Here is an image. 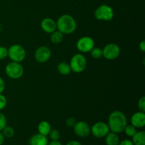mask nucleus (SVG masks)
<instances>
[{
	"label": "nucleus",
	"instance_id": "nucleus-30",
	"mask_svg": "<svg viewBox=\"0 0 145 145\" xmlns=\"http://www.w3.org/2000/svg\"><path fill=\"white\" fill-rule=\"evenodd\" d=\"M118 145H134V144H133L132 140L125 139V140H123V141H120Z\"/></svg>",
	"mask_w": 145,
	"mask_h": 145
},
{
	"label": "nucleus",
	"instance_id": "nucleus-26",
	"mask_svg": "<svg viewBox=\"0 0 145 145\" xmlns=\"http://www.w3.org/2000/svg\"><path fill=\"white\" fill-rule=\"evenodd\" d=\"M8 57V48L4 46H0V60L5 59Z\"/></svg>",
	"mask_w": 145,
	"mask_h": 145
},
{
	"label": "nucleus",
	"instance_id": "nucleus-24",
	"mask_svg": "<svg viewBox=\"0 0 145 145\" xmlns=\"http://www.w3.org/2000/svg\"><path fill=\"white\" fill-rule=\"evenodd\" d=\"M7 125V119L5 115L0 111V132Z\"/></svg>",
	"mask_w": 145,
	"mask_h": 145
},
{
	"label": "nucleus",
	"instance_id": "nucleus-16",
	"mask_svg": "<svg viewBox=\"0 0 145 145\" xmlns=\"http://www.w3.org/2000/svg\"><path fill=\"white\" fill-rule=\"evenodd\" d=\"M105 142L106 145H118L120 138L117 133L110 131L105 137Z\"/></svg>",
	"mask_w": 145,
	"mask_h": 145
},
{
	"label": "nucleus",
	"instance_id": "nucleus-1",
	"mask_svg": "<svg viewBox=\"0 0 145 145\" xmlns=\"http://www.w3.org/2000/svg\"><path fill=\"white\" fill-rule=\"evenodd\" d=\"M107 124L110 131L119 134L124 131L125 127L127 125V118L120 110H114L109 115Z\"/></svg>",
	"mask_w": 145,
	"mask_h": 145
},
{
	"label": "nucleus",
	"instance_id": "nucleus-11",
	"mask_svg": "<svg viewBox=\"0 0 145 145\" xmlns=\"http://www.w3.org/2000/svg\"><path fill=\"white\" fill-rule=\"evenodd\" d=\"M73 130L75 135L77 137H82V138L88 137L91 133V127L85 121L76 122V124L74 126Z\"/></svg>",
	"mask_w": 145,
	"mask_h": 145
},
{
	"label": "nucleus",
	"instance_id": "nucleus-9",
	"mask_svg": "<svg viewBox=\"0 0 145 145\" xmlns=\"http://www.w3.org/2000/svg\"><path fill=\"white\" fill-rule=\"evenodd\" d=\"M103 57L108 60H113L119 57L120 54V48L117 44L108 43L103 48Z\"/></svg>",
	"mask_w": 145,
	"mask_h": 145
},
{
	"label": "nucleus",
	"instance_id": "nucleus-14",
	"mask_svg": "<svg viewBox=\"0 0 145 145\" xmlns=\"http://www.w3.org/2000/svg\"><path fill=\"white\" fill-rule=\"evenodd\" d=\"M48 139L47 136L42 135H33L29 140V145H48Z\"/></svg>",
	"mask_w": 145,
	"mask_h": 145
},
{
	"label": "nucleus",
	"instance_id": "nucleus-10",
	"mask_svg": "<svg viewBox=\"0 0 145 145\" xmlns=\"http://www.w3.org/2000/svg\"><path fill=\"white\" fill-rule=\"evenodd\" d=\"M52 52L51 50L47 46H40L35 50L34 53L35 59L39 63H45L47 62L51 57Z\"/></svg>",
	"mask_w": 145,
	"mask_h": 145
},
{
	"label": "nucleus",
	"instance_id": "nucleus-29",
	"mask_svg": "<svg viewBox=\"0 0 145 145\" xmlns=\"http://www.w3.org/2000/svg\"><path fill=\"white\" fill-rule=\"evenodd\" d=\"M5 82H4V79L0 76V93H2L4 92V89H5Z\"/></svg>",
	"mask_w": 145,
	"mask_h": 145
},
{
	"label": "nucleus",
	"instance_id": "nucleus-6",
	"mask_svg": "<svg viewBox=\"0 0 145 145\" xmlns=\"http://www.w3.org/2000/svg\"><path fill=\"white\" fill-rule=\"evenodd\" d=\"M94 17L99 21H110L114 17V11L110 6L102 4L95 10Z\"/></svg>",
	"mask_w": 145,
	"mask_h": 145
},
{
	"label": "nucleus",
	"instance_id": "nucleus-25",
	"mask_svg": "<svg viewBox=\"0 0 145 145\" xmlns=\"http://www.w3.org/2000/svg\"><path fill=\"white\" fill-rule=\"evenodd\" d=\"M137 107H138L140 111L145 112V97L144 96H142L140 99H139L138 102H137Z\"/></svg>",
	"mask_w": 145,
	"mask_h": 145
},
{
	"label": "nucleus",
	"instance_id": "nucleus-4",
	"mask_svg": "<svg viewBox=\"0 0 145 145\" xmlns=\"http://www.w3.org/2000/svg\"><path fill=\"white\" fill-rule=\"evenodd\" d=\"M87 61L83 54L77 53L72 57L69 62L71 70L74 73H82L86 69Z\"/></svg>",
	"mask_w": 145,
	"mask_h": 145
},
{
	"label": "nucleus",
	"instance_id": "nucleus-27",
	"mask_svg": "<svg viewBox=\"0 0 145 145\" xmlns=\"http://www.w3.org/2000/svg\"><path fill=\"white\" fill-rule=\"evenodd\" d=\"M7 105V99L2 93H0V111L5 108Z\"/></svg>",
	"mask_w": 145,
	"mask_h": 145
},
{
	"label": "nucleus",
	"instance_id": "nucleus-23",
	"mask_svg": "<svg viewBox=\"0 0 145 145\" xmlns=\"http://www.w3.org/2000/svg\"><path fill=\"white\" fill-rule=\"evenodd\" d=\"M48 136L50 137V139L52 141L59 140V138H60V133L57 129H51Z\"/></svg>",
	"mask_w": 145,
	"mask_h": 145
},
{
	"label": "nucleus",
	"instance_id": "nucleus-34",
	"mask_svg": "<svg viewBox=\"0 0 145 145\" xmlns=\"http://www.w3.org/2000/svg\"><path fill=\"white\" fill-rule=\"evenodd\" d=\"M4 140H5V137H4V136L3 135L2 133L0 132V145H2L4 144Z\"/></svg>",
	"mask_w": 145,
	"mask_h": 145
},
{
	"label": "nucleus",
	"instance_id": "nucleus-33",
	"mask_svg": "<svg viewBox=\"0 0 145 145\" xmlns=\"http://www.w3.org/2000/svg\"><path fill=\"white\" fill-rule=\"evenodd\" d=\"M48 145H63L59 140H55V141H52L51 140V142H48Z\"/></svg>",
	"mask_w": 145,
	"mask_h": 145
},
{
	"label": "nucleus",
	"instance_id": "nucleus-12",
	"mask_svg": "<svg viewBox=\"0 0 145 145\" xmlns=\"http://www.w3.org/2000/svg\"><path fill=\"white\" fill-rule=\"evenodd\" d=\"M40 28L46 33L51 34L57 30L56 21L51 18H45L41 21Z\"/></svg>",
	"mask_w": 145,
	"mask_h": 145
},
{
	"label": "nucleus",
	"instance_id": "nucleus-5",
	"mask_svg": "<svg viewBox=\"0 0 145 145\" xmlns=\"http://www.w3.org/2000/svg\"><path fill=\"white\" fill-rule=\"evenodd\" d=\"M8 57L12 62H21L26 57V52L21 45L14 44L8 48Z\"/></svg>",
	"mask_w": 145,
	"mask_h": 145
},
{
	"label": "nucleus",
	"instance_id": "nucleus-31",
	"mask_svg": "<svg viewBox=\"0 0 145 145\" xmlns=\"http://www.w3.org/2000/svg\"><path fill=\"white\" fill-rule=\"evenodd\" d=\"M139 48H140V50L142 52H145V41L142 40L141 42H140V45H139Z\"/></svg>",
	"mask_w": 145,
	"mask_h": 145
},
{
	"label": "nucleus",
	"instance_id": "nucleus-13",
	"mask_svg": "<svg viewBox=\"0 0 145 145\" xmlns=\"http://www.w3.org/2000/svg\"><path fill=\"white\" fill-rule=\"evenodd\" d=\"M130 123L136 128H143L145 126V114L141 111L136 112L130 118Z\"/></svg>",
	"mask_w": 145,
	"mask_h": 145
},
{
	"label": "nucleus",
	"instance_id": "nucleus-28",
	"mask_svg": "<svg viewBox=\"0 0 145 145\" xmlns=\"http://www.w3.org/2000/svg\"><path fill=\"white\" fill-rule=\"evenodd\" d=\"M76 119L73 117L68 118L66 120V121H65V124H66V125L68 127H69V128H73L74 125L76 124Z\"/></svg>",
	"mask_w": 145,
	"mask_h": 145
},
{
	"label": "nucleus",
	"instance_id": "nucleus-17",
	"mask_svg": "<svg viewBox=\"0 0 145 145\" xmlns=\"http://www.w3.org/2000/svg\"><path fill=\"white\" fill-rule=\"evenodd\" d=\"M132 142L134 145H145V132H137L132 137Z\"/></svg>",
	"mask_w": 145,
	"mask_h": 145
},
{
	"label": "nucleus",
	"instance_id": "nucleus-21",
	"mask_svg": "<svg viewBox=\"0 0 145 145\" xmlns=\"http://www.w3.org/2000/svg\"><path fill=\"white\" fill-rule=\"evenodd\" d=\"M123 132L126 135V136H127L128 137H133L135 135V133H137V128L135 127H134L133 125L127 124L126 125V127H125L124 131Z\"/></svg>",
	"mask_w": 145,
	"mask_h": 145
},
{
	"label": "nucleus",
	"instance_id": "nucleus-2",
	"mask_svg": "<svg viewBox=\"0 0 145 145\" xmlns=\"http://www.w3.org/2000/svg\"><path fill=\"white\" fill-rule=\"evenodd\" d=\"M57 30L64 35H69L76 31L77 24L76 20L69 14H63L58 18L56 21Z\"/></svg>",
	"mask_w": 145,
	"mask_h": 145
},
{
	"label": "nucleus",
	"instance_id": "nucleus-15",
	"mask_svg": "<svg viewBox=\"0 0 145 145\" xmlns=\"http://www.w3.org/2000/svg\"><path fill=\"white\" fill-rule=\"evenodd\" d=\"M51 129L52 128H51L50 124L49 122L46 121V120H42V121L40 122L38 125V133L44 136H47V137L49 135Z\"/></svg>",
	"mask_w": 145,
	"mask_h": 145
},
{
	"label": "nucleus",
	"instance_id": "nucleus-7",
	"mask_svg": "<svg viewBox=\"0 0 145 145\" xmlns=\"http://www.w3.org/2000/svg\"><path fill=\"white\" fill-rule=\"evenodd\" d=\"M110 132L108 125L105 122H97L91 127V133L96 138H104Z\"/></svg>",
	"mask_w": 145,
	"mask_h": 145
},
{
	"label": "nucleus",
	"instance_id": "nucleus-8",
	"mask_svg": "<svg viewBox=\"0 0 145 145\" xmlns=\"http://www.w3.org/2000/svg\"><path fill=\"white\" fill-rule=\"evenodd\" d=\"M94 45L93 38L89 36H83L76 42V48L82 53H87L94 48Z\"/></svg>",
	"mask_w": 145,
	"mask_h": 145
},
{
	"label": "nucleus",
	"instance_id": "nucleus-18",
	"mask_svg": "<svg viewBox=\"0 0 145 145\" xmlns=\"http://www.w3.org/2000/svg\"><path fill=\"white\" fill-rule=\"evenodd\" d=\"M57 69L58 72L60 74L64 75V76L69 75L71 73V72H72L70 66H69V64L65 62H62L58 64Z\"/></svg>",
	"mask_w": 145,
	"mask_h": 145
},
{
	"label": "nucleus",
	"instance_id": "nucleus-3",
	"mask_svg": "<svg viewBox=\"0 0 145 145\" xmlns=\"http://www.w3.org/2000/svg\"><path fill=\"white\" fill-rule=\"evenodd\" d=\"M5 73L8 78L11 79H19L24 73V67L21 62H12L7 64L5 67Z\"/></svg>",
	"mask_w": 145,
	"mask_h": 145
},
{
	"label": "nucleus",
	"instance_id": "nucleus-19",
	"mask_svg": "<svg viewBox=\"0 0 145 145\" xmlns=\"http://www.w3.org/2000/svg\"><path fill=\"white\" fill-rule=\"evenodd\" d=\"M64 34L62 33L60 31L56 30L53 33H51L50 40L53 44H59L63 40Z\"/></svg>",
	"mask_w": 145,
	"mask_h": 145
},
{
	"label": "nucleus",
	"instance_id": "nucleus-20",
	"mask_svg": "<svg viewBox=\"0 0 145 145\" xmlns=\"http://www.w3.org/2000/svg\"><path fill=\"white\" fill-rule=\"evenodd\" d=\"M3 135L4 136L5 138H11L15 135V130H14V127L11 126L7 125L1 131Z\"/></svg>",
	"mask_w": 145,
	"mask_h": 145
},
{
	"label": "nucleus",
	"instance_id": "nucleus-22",
	"mask_svg": "<svg viewBox=\"0 0 145 145\" xmlns=\"http://www.w3.org/2000/svg\"><path fill=\"white\" fill-rule=\"evenodd\" d=\"M89 52L93 59H100L103 57V50L100 48L94 47Z\"/></svg>",
	"mask_w": 145,
	"mask_h": 145
},
{
	"label": "nucleus",
	"instance_id": "nucleus-32",
	"mask_svg": "<svg viewBox=\"0 0 145 145\" xmlns=\"http://www.w3.org/2000/svg\"><path fill=\"white\" fill-rule=\"evenodd\" d=\"M65 145H82V143L79 142V141H76V140H72V141L68 142Z\"/></svg>",
	"mask_w": 145,
	"mask_h": 145
}]
</instances>
